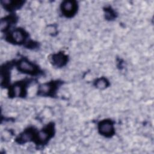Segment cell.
Returning a JSON list of instances; mask_svg holds the SVG:
<instances>
[{
    "instance_id": "10",
    "label": "cell",
    "mask_w": 154,
    "mask_h": 154,
    "mask_svg": "<svg viewBox=\"0 0 154 154\" xmlns=\"http://www.w3.org/2000/svg\"><path fill=\"white\" fill-rule=\"evenodd\" d=\"M109 85L108 81L105 78H100L97 79L95 82V86L100 89L106 88Z\"/></svg>"
},
{
    "instance_id": "6",
    "label": "cell",
    "mask_w": 154,
    "mask_h": 154,
    "mask_svg": "<svg viewBox=\"0 0 154 154\" xmlns=\"http://www.w3.org/2000/svg\"><path fill=\"white\" fill-rule=\"evenodd\" d=\"M61 8L62 13L65 16L67 17H71L76 13L78 6L76 2L67 1L62 3Z\"/></svg>"
},
{
    "instance_id": "3",
    "label": "cell",
    "mask_w": 154,
    "mask_h": 154,
    "mask_svg": "<svg viewBox=\"0 0 154 154\" xmlns=\"http://www.w3.org/2000/svg\"><path fill=\"white\" fill-rule=\"evenodd\" d=\"M54 134V128L53 124L47 125L45 128L37 132V136L36 140L37 144L39 145H43L48 143V140L51 139Z\"/></svg>"
},
{
    "instance_id": "4",
    "label": "cell",
    "mask_w": 154,
    "mask_h": 154,
    "mask_svg": "<svg viewBox=\"0 0 154 154\" xmlns=\"http://www.w3.org/2000/svg\"><path fill=\"white\" fill-rule=\"evenodd\" d=\"M59 86V82L52 81L41 84L38 88V94L43 96H54Z\"/></svg>"
},
{
    "instance_id": "2",
    "label": "cell",
    "mask_w": 154,
    "mask_h": 154,
    "mask_svg": "<svg viewBox=\"0 0 154 154\" xmlns=\"http://www.w3.org/2000/svg\"><path fill=\"white\" fill-rule=\"evenodd\" d=\"M28 35L26 31L22 28H16L12 31L7 36V39L10 43L22 45L25 43Z\"/></svg>"
},
{
    "instance_id": "8",
    "label": "cell",
    "mask_w": 154,
    "mask_h": 154,
    "mask_svg": "<svg viewBox=\"0 0 154 154\" xmlns=\"http://www.w3.org/2000/svg\"><path fill=\"white\" fill-rule=\"evenodd\" d=\"M52 63L57 67H63L67 62V56L62 52L55 54L52 55Z\"/></svg>"
},
{
    "instance_id": "1",
    "label": "cell",
    "mask_w": 154,
    "mask_h": 154,
    "mask_svg": "<svg viewBox=\"0 0 154 154\" xmlns=\"http://www.w3.org/2000/svg\"><path fill=\"white\" fill-rule=\"evenodd\" d=\"M17 70L23 73L36 75L40 73L38 67L26 58H22L17 63Z\"/></svg>"
},
{
    "instance_id": "7",
    "label": "cell",
    "mask_w": 154,
    "mask_h": 154,
    "mask_svg": "<svg viewBox=\"0 0 154 154\" xmlns=\"http://www.w3.org/2000/svg\"><path fill=\"white\" fill-rule=\"evenodd\" d=\"M36 134L37 132L34 130V129L29 128L21 133L16 140L19 144L25 143L31 141H34V140H36Z\"/></svg>"
},
{
    "instance_id": "9",
    "label": "cell",
    "mask_w": 154,
    "mask_h": 154,
    "mask_svg": "<svg viewBox=\"0 0 154 154\" xmlns=\"http://www.w3.org/2000/svg\"><path fill=\"white\" fill-rule=\"evenodd\" d=\"M25 86L24 82L16 83L12 87L10 91V95L12 96H25V92L26 91Z\"/></svg>"
},
{
    "instance_id": "5",
    "label": "cell",
    "mask_w": 154,
    "mask_h": 154,
    "mask_svg": "<svg viewBox=\"0 0 154 154\" xmlns=\"http://www.w3.org/2000/svg\"><path fill=\"white\" fill-rule=\"evenodd\" d=\"M99 133L105 137H111L115 132L114 122L111 120H103L98 124Z\"/></svg>"
}]
</instances>
